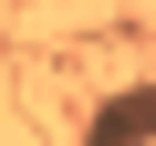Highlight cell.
I'll return each instance as SVG.
<instances>
[{
  "label": "cell",
  "mask_w": 156,
  "mask_h": 146,
  "mask_svg": "<svg viewBox=\"0 0 156 146\" xmlns=\"http://www.w3.org/2000/svg\"><path fill=\"white\" fill-rule=\"evenodd\" d=\"M83 125H94V136H115V146H125V136H156V84H115Z\"/></svg>",
  "instance_id": "6da1fadb"
}]
</instances>
